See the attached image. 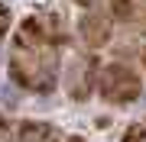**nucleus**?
<instances>
[{"label":"nucleus","instance_id":"423d86ee","mask_svg":"<svg viewBox=\"0 0 146 142\" xmlns=\"http://www.w3.org/2000/svg\"><path fill=\"white\" fill-rule=\"evenodd\" d=\"M16 142H62L55 126H49V123H23L20 132H16Z\"/></svg>","mask_w":146,"mask_h":142},{"label":"nucleus","instance_id":"1a4fd4ad","mask_svg":"<svg viewBox=\"0 0 146 142\" xmlns=\"http://www.w3.org/2000/svg\"><path fill=\"white\" fill-rule=\"evenodd\" d=\"M143 68H146V52H143Z\"/></svg>","mask_w":146,"mask_h":142},{"label":"nucleus","instance_id":"0eeeda50","mask_svg":"<svg viewBox=\"0 0 146 142\" xmlns=\"http://www.w3.org/2000/svg\"><path fill=\"white\" fill-rule=\"evenodd\" d=\"M123 142H146V120H143V123H133V126L127 129Z\"/></svg>","mask_w":146,"mask_h":142},{"label":"nucleus","instance_id":"6e6552de","mask_svg":"<svg viewBox=\"0 0 146 142\" xmlns=\"http://www.w3.org/2000/svg\"><path fill=\"white\" fill-rule=\"evenodd\" d=\"M68 142H84V139H78V136H72V139H68Z\"/></svg>","mask_w":146,"mask_h":142},{"label":"nucleus","instance_id":"7ed1b4c3","mask_svg":"<svg viewBox=\"0 0 146 142\" xmlns=\"http://www.w3.org/2000/svg\"><path fill=\"white\" fill-rule=\"evenodd\" d=\"M94 58L88 55H75L72 58V68L65 71V87H68V94H72L75 100H84L91 94V87H94Z\"/></svg>","mask_w":146,"mask_h":142},{"label":"nucleus","instance_id":"39448f33","mask_svg":"<svg viewBox=\"0 0 146 142\" xmlns=\"http://www.w3.org/2000/svg\"><path fill=\"white\" fill-rule=\"evenodd\" d=\"M75 3H78L81 10L104 13V16H110L114 23L130 20V13H133V3H130V0H75Z\"/></svg>","mask_w":146,"mask_h":142},{"label":"nucleus","instance_id":"f257e3e1","mask_svg":"<svg viewBox=\"0 0 146 142\" xmlns=\"http://www.w3.org/2000/svg\"><path fill=\"white\" fill-rule=\"evenodd\" d=\"M58 42L62 29L52 16H26L13 32L7 58L10 78L33 94H52L58 84Z\"/></svg>","mask_w":146,"mask_h":142},{"label":"nucleus","instance_id":"20e7f679","mask_svg":"<svg viewBox=\"0 0 146 142\" xmlns=\"http://www.w3.org/2000/svg\"><path fill=\"white\" fill-rule=\"evenodd\" d=\"M110 16L104 13H91V10H84V16L78 20V36H81V42L84 45H91V48H101V45H107V39H110Z\"/></svg>","mask_w":146,"mask_h":142},{"label":"nucleus","instance_id":"f03ea898","mask_svg":"<svg viewBox=\"0 0 146 142\" xmlns=\"http://www.w3.org/2000/svg\"><path fill=\"white\" fill-rule=\"evenodd\" d=\"M98 90H101V97H104L107 103L123 107V103H133V100L143 94V81H140V74H136L130 65L110 62L98 74Z\"/></svg>","mask_w":146,"mask_h":142}]
</instances>
